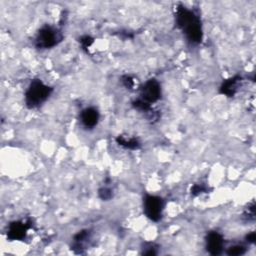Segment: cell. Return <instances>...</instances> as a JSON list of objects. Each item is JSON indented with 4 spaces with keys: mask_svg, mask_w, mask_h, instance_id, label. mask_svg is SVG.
Here are the masks:
<instances>
[{
    "mask_svg": "<svg viewBox=\"0 0 256 256\" xmlns=\"http://www.w3.org/2000/svg\"><path fill=\"white\" fill-rule=\"evenodd\" d=\"M62 38V33L57 28L51 25H44L36 34L35 46L38 49H49L56 46Z\"/></svg>",
    "mask_w": 256,
    "mask_h": 256,
    "instance_id": "cell-3",
    "label": "cell"
},
{
    "mask_svg": "<svg viewBox=\"0 0 256 256\" xmlns=\"http://www.w3.org/2000/svg\"><path fill=\"white\" fill-rule=\"evenodd\" d=\"M93 41H94V39H93L92 37L88 36V35L82 36V37L80 38V43H81V45H82V48H83V49H86V48L90 47V46H91V44L93 43Z\"/></svg>",
    "mask_w": 256,
    "mask_h": 256,
    "instance_id": "cell-15",
    "label": "cell"
},
{
    "mask_svg": "<svg viewBox=\"0 0 256 256\" xmlns=\"http://www.w3.org/2000/svg\"><path fill=\"white\" fill-rule=\"evenodd\" d=\"M52 92V87L46 85L40 79H33L25 92V104L27 108L36 109L40 107L46 102Z\"/></svg>",
    "mask_w": 256,
    "mask_h": 256,
    "instance_id": "cell-2",
    "label": "cell"
},
{
    "mask_svg": "<svg viewBox=\"0 0 256 256\" xmlns=\"http://www.w3.org/2000/svg\"><path fill=\"white\" fill-rule=\"evenodd\" d=\"M244 217L248 220V221H254L255 219V205L254 202H252L251 205H249L245 212H244Z\"/></svg>",
    "mask_w": 256,
    "mask_h": 256,
    "instance_id": "cell-13",
    "label": "cell"
},
{
    "mask_svg": "<svg viewBox=\"0 0 256 256\" xmlns=\"http://www.w3.org/2000/svg\"><path fill=\"white\" fill-rule=\"evenodd\" d=\"M98 195L99 197L103 200V201H107V200H110L113 196L112 194V191L110 188L108 187H102L99 189V192H98Z\"/></svg>",
    "mask_w": 256,
    "mask_h": 256,
    "instance_id": "cell-12",
    "label": "cell"
},
{
    "mask_svg": "<svg viewBox=\"0 0 256 256\" xmlns=\"http://www.w3.org/2000/svg\"><path fill=\"white\" fill-rule=\"evenodd\" d=\"M175 23L189 43L199 44L202 41L203 30L201 19L196 12L179 4L175 11Z\"/></svg>",
    "mask_w": 256,
    "mask_h": 256,
    "instance_id": "cell-1",
    "label": "cell"
},
{
    "mask_svg": "<svg viewBox=\"0 0 256 256\" xmlns=\"http://www.w3.org/2000/svg\"><path fill=\"white\" fill-rule=\"evenodd\" d=\"M100 115L96 108L87 107L81 111L80 120L85 128H93L98 124Z\"/></svg>",
    "mask_w": 256,
    "mask_h": 256,
    "instance_id": "cell-8",
    "label": "cell"
},
{
    "mask_svg": "<svg viewBox=\"0 0 256 256\" xmlns=\"http://www.w3.org/2000/svg\"><path fill=\"white\" fill-rule=\"evenodd\" d=\"M207 191V187L204 186V184H195L192 188H191V194L193 196H197L203 192Z\"/></svg>",
    "mask_w": 256,
    "mask_h": 256,
    "instance_id": "cell-14",
    "label": "cell"
},
{
    "mask_svg": "<svg viewBox=\"0 0 256 256\" xmlns=\"http://www.w3.org/2000/svg\"><path fill=\"white\" fill-rule=\"evenodd\" d=\"M224 248V239L217 231H211L206 236V250L211 255H219Z\"/></svg>",
    "mask_w": 256,
    "mask_h": 256,
    "instance_id": "cell-6",
    "label": "cell"
},
{
    "mask_svg": "<svg viewBox=\"0 0 256 256\" xmlns=\"http://www.w3.org/2000/svg\"><path fill=\"white\" fill-rule=\"evenodd\" d=\"M116 142L118 145L126 148V149H130V150H137L140 148L141 144L138 141V139L136 138H132V137H126L123 135H119L116 138Z\"/></svg>",
    "mask_w": 256,
    "mask_h": 256,
    "instance_id": "cell-10",
    "label": "cell"
},
{
    "mask_svg": "<svg viewBox=\"0 0 256 256\" xmlns=\"http://www.w3.org/2000/svg\"><path fill=\"white\" fill-rule=\"evenodd\" d=\"M30 228V225L23 221H14L11 222L7 230V239L10 241L22 240L26 237L27 231Z\"/></svg>",
    "mask_w": 256,
    "mask_h": 256,
    "instance_id": "cell-7",
    "label": "cell"
},
{
    "mask_svg": "<svg viewBox=\"0 0 256 256\" xmlns=\"http://www.w3.org/2000/svg\"><path fill=\"white\" fill-rule=\"evenodd\" d=\"M246 252V248L242 245H233L228 248L227 254L230 256H240Z\"/></svg>",
    "mask_w": 256,
    "mask_h": 256,
    "instance_id": "cell-11",
    "label": "cell"
},
{
    "mask_svg": "<svg viewBox=\"0 0 256 256\" xmlns=\"http://www.w3.org/2000/svg\"><path fill=\"white\" fill-rule=\"evenodd\" d=\"M241 80H242V78L239 75H236L229 79H226L225 81H223V83L220 86V90H219L220 93L223 95H226L228 97L234 96L238 90Z\"/></svg>",
    "mask_w": 256,
    "mask_h": 256,
    "instance_id": "cell-9",
    "label": "cell"
},
{
    "mask_svg": "<svg viewBox=\"0 0 256 256\" xmlns=\"http://www.w3.org/2000/svg\"><path fill=\"white\" fill-rule=\"evenodd\" d=\"M164 207L163 199L156 195L146 194L143 199V209L145 215L152 221L157 222L162 217Z\"/></svg>",
    "mask_w": 256,
    "mask_h": 256,
    "instance_id": "cell-4",
    "label": "cell"
},
{
    "mask_svg": "<svg viewBox=\"0 0 256 256\" xmlns=\"http://www.w3.org/2000/svg\"><path fill=\"white\" fill-rule=\"evenodd\" d=\"M140 96L148 104L154 103L161 98V86L156 79H149L140 89Z\"/></svg>",
    "mask_w": 256,
    "mask_h": 256,
    "instance_id": "cell-5",
    "label": "cell"
},
{
    "mask_svg": "<svg viewBox=\"0 0 256 256\" xmlns=\"http://www.w3.org/2000/svg\"><path fill=\"white\" fill-rule=\"evenodd\" d=\"M121 79H122V82H123L124 86H125L127 89H132V88H133V86H134V80H133V78H132L131 76L125 75V76H123Z\"/></svg>",
    "mask_w": 256,
    "mask_h": 256,
    "instance_id": "cell-16",
    "label": "cell"
},
{
    "mask_svg": "<svg viewBox=\"0 0 256 256\" xmlns=\"http://www.w3.org/2000/svg\"><path fill=\"white\" fill-rule=\"evenodd\" d=\"M246 240H247L249 243H254V242H255V240H256L255 232H250L249 234H247V236H246Z\"/></svg>",
    "mask_w": 256,
    "mask_h": 256,
    "instance_id": "cell-17",
    "label": "cell"
}]
</instances>
